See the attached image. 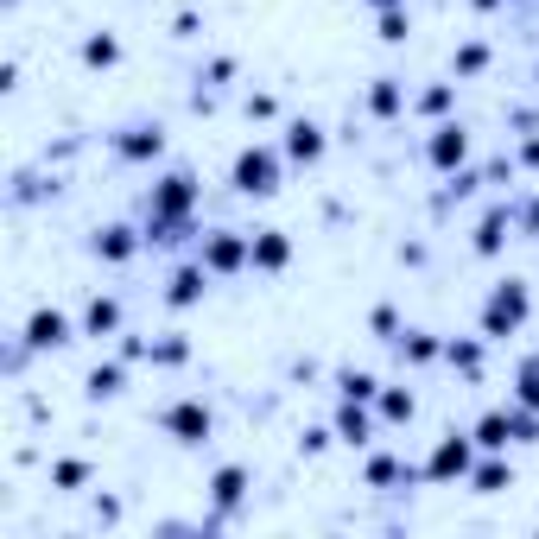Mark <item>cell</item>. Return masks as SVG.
I'll use <instances>...</instances> for the list:
<instances>
[{
	"label": "cell",
	"mask_w": 539,
	"mask_h": 539,
	"mask_svg": "<svg viewBox=\"0 0 539 539\" xmlns=\"http://www.w3.org/2000/svg\"><path fill=\"white\" fill-rule=\"evenodd\" d=\"M527 317V292H521V279H508V285H495V298H489V311H482V324H489V337H502V330H514Z\"/></svg>",
	"instance_id": "6da1fadb"
},
{
	"label": "cell",
	"mask_w": 539,
	"mask_h": 539,
	"mask_svg": "<svg viewBox=\"0 0 539 539\" xmlns=\"http://www.w3.org/2000/svg\"><path fill=\"white\" fill-rule=\"evenodd\" d=\"M235 191H248V197L279 191V165H273V152H242V159H235Z\"/></svg>",
	"instance_id": "7a4b0ae2"
},
{
	"label": "cell",
	"mask_w": 539,
	"mask_h": 539,
	"mask_svg": "<svg viewBox=\"0 0 539 539\" xmlns=\"http://www.w3.org/2000/svg\"><path fill=\"white\" fill-rule=\"evenodd\" d=\"M26 343H32V349H57V343H70V324H64V311H32V324H26Z\"/></svg>",
	"instance_id": "3957f363"
},
{
	"label": "cell",
	"mask_w": 539,
	"mask_h": 539,
	"mask_svg": "<svg viewBox=\"0 0 539 539\" xmlns=\"http://www.w3.org/2000/svg\"><path fill=\"white\" fill-rule=\"evenodd\" d=\"M165 425H171V431H178L184 444H197V438H210V412H203V406H197V400L171 406V412H165Z\"/></svg>",
	"instance_id": "277c9868"
},
{
	"label": "cell",
	"mask_w": 539,
	"mask_h": 539,
	"mask_svg": "<svg viewBox=\"0 0 539 539\" xmlns=\"http://www.w3.org/2000/svg\"><path fill=\"white\" fill-rule=\"evenodd\" d=\"M463 470H470V444L463 438H444L438 457H431V476H463Z\"/></svg>",
	"instance_id": "5b68a950"
},
{
	"label": "cell",
	"mask_w": 539,
	"mask_h": 539,
	"mask_svg": "<svg viewBox=\"0 0 539 539\" xmlns=\"http://www.w3.org/2000/svg\"><path fill=\"white\" fill-rule=\"evenodd\" d=\"M285 152H292V159H317V152H324V134H317L311 121H298L292 140H285Z\"/></svg>",
	"instance_id": "8992f818"
},
{
	"label": "cell",
	"mask_w": 539,
	"mask_h": 539,
	"mask_svg": "<svg viewBox=\"0 0 539 539\" xmlns=\"http://www.w3.org/2000/svg\"><path fill=\"white\" fill-rule=\"evenodd\" d=\"M83 324H89V330H96V337H109V330H115V324H121V305H115V298H96V305H89V311H83Z\"/></svg>",
	"instance_id": "52a82bcc"
},
{
	"label": "cell",
	"mask_w": 539,
	"mask_h": 539,
	"mask_svg": "<svg viewBox=\"0 0 539 539\" xmlns=\"http://www.w3.org/2000/svg\"><path fill=\"white\" fill-rule=\"evenodd\" d=\"M463 159V134L457 128H438V140H431V165H457Z\"/></svg>",
	"instance_id": "ba28073f"
},
{
	"label": "cell",
	"mask_w": 539,
	"mask_h": 539,
	"mask_svg": "<svg viewBox=\"0 0 539 539\" xmlns=\"http://www.w3.org/2000/svg\"><path fill=\"white\" fill-rule=\"evenodd\" d=\"M254 267H285V235H261L254 242Z\"/></svg>",
	"instance_id": "9c48e42d"
},
{
	"label": "cell",
	"mask_w": 539,
	"mask_h": 539,
	"mask_svg": "<svg viewBox=\"0 0 539 539\" xmlns=\"http://www.w3.org/2000/svg\"><path fill=\"white\" fill-rule=\"evenodd\" d=\"M121 152H128V159H146V152H159V128H134V134L121 140Z\"/></svg>",
	"instance_id": "30bf717a"
},
{
	"label": "cell",
	"mask_w": 539,
	"mask_h": 539,
	"mask_svg": "<svg viewBox=\"0 0 539 539\" xmlns=\"http://www.w3.org/2000/svg\"><path fill=\"white\" fill-rule=\"evenodd\" d=\"M115 57H121V45H115V38H109V32H102V38H89V45H83V64H115Z\"/></svg>",
	"instance_id": "8fae6325"
},
{
	"label": "cell",
	"mask_w": 539,
	"mask_h": 539,
	"mask_svg": "<svg viewBox=\"0 0 539 539\" xmlns=\"http://www.w3.org/2000/svg\"><path fill=\"white\" fill-rule=\"evenodd\" d=\"M191 203V178H165V191H159V210H184Z\"/></svg>",
	"instance_id": "7c38bea8"
},
{
	"label": "cell",
	"mask_w": 539,
	"mask_h": 539,
	"mask_svg": "<svg viewBox=\"0 0 539 539\" xmlns=\"http://www.w3.org/2000/svg\"><path fill=\"white\" fill-rule=\"evenodd\" d=\"M96 248H102L109 261H128V254H134V235H128V229H109V235H102Z\"/></svg>",
	"instance_id": "4fadbf2b"
},
{
	"label": "cell",
	"mask_w": 539,
	"mask_h": 539,
	"mask_svg": "<svg viewBox=\"0 0 539 539\" xmlns=\"http://www.w3.org/2000/svg\"><path fill=\"white\" fill-rule=\"evenodd\" d=\"M210 267L223 273V267H242V242H229V235H223V242H210Z\"/></svg>",
	"instance_id": "5bb4252c"
},
{
	"label": "cell",
	"mask_w": 539,
	"mask_h": 539,
	"mask_svg": "<svg viewBox=\"0 0 539 539\" xmlns=\"http://www.w3.org/2000/svg\"><path fill=\"white\" fill-rule=\"evenodd\" d=\"M89 394H96V400L121 394V368H96V375H89Z\"/></svg>",
	"instance_id": "9a60e30c"
},
{
	"label": "cell",
	"mask_w": 539,
	"mask_h": 539,
	"mask_svg": "<svg viewBox=\"0 0 539 539\" xmlns=\"http://www.w3.org/2000/svg\"><path fill=\"white\" fill-rule=\"evenodd\" d=\"M197 292H203V279H197V273H178V279H171V305H191Z\"/></svg>",
	"instance_id": "2e32d148"
},
{
	"label": "cell",
	"mask_w": 539,
	"mask_h": 539,
	"mask_svg": "<svg viewBox=\"0 0 539 539\" xmlns=\"http://www.w3.org/2000/svg\"><path fill=\"white\" fill-rule=\"evenodd\" d=\"M368 102H375V115H394V109H400V89H394V83H375Z\"/></svg>",
	"instance_id": "e0dca14e"
},
{
	"label": "cell",
	"mask_w": 539,
	"mask_h": 539,
	"mask_svg": "<svg viewBox=\"0 0 539 539\" xmlns=\"http://www.w3.org/2000/svg\"><path fill=\"white\" fill-rule=\"evenodd\" d=\"M482 444H508V419H502V412L482 419Z\"/></svg>",
	"instance_id": "ac0fdd59"
},
{
	"label": "cell",
	"mask_w": 539,
	"mask_h": 539,
	"mask_svg": "<svg viewBox=\"0 0 539 539\" xmlns=\"http://www.w3.org/2000/svg\"><path fill=\"white\" fill-rule=\"evenodd\" d=\"M51 476H57V482H64V489H77V482H83V476H89V470H83V463H77V457H70V463H57V470H51Z\"/></svg>",
	"instance_id": "d6986e66"
},
{
	"label": "cell",
	"mask_w": 539,
	"mask_h": 539,
	"mask_svg": "<svg viewBox=\"0 0 539 539\" xmlns=\"http://www.w3.org/2000/svg\"><path fill=\"white\" fill-rule=\"evenodd\" d=\"M216 495L235 502V495H242V470H223V476H216Z\"/></svg>",
	"instance_id": "ffe728a7"
},
{
	"label": "cell",
	"mask_w": 539,
	"mask_h": 539,
	"mask_svg": "<svg viewBox=\"0 0 539 539\" xmlns=\"http://www.w3.org/2000/svg\"><path fill=\"white\" fill-rule=\"evenodd\" d=\"M343 394H349V400H368V394H375V381H368V375H349V381H343Z\"/></svg>",
	"instance_id": "44dd1931"
},
{
	"label": "cell",
	"mask_w": 539,
	"mask_h": 539,
	"mask_svg": "<svg viewBox=\"0 0 539 539\" xmlns=\"http://www.w3.org/2000/svg\"><path fill=\"white\" fill-rule=\"evenodd\" d=\"M343 431H349V444H362V438H368V419H362V412H343Z\"/></svg>",
	"instance_id": "7402d4cb"
},
{
	"label": "cell",
	"mask_w": 539,
	"mask_h": 539,
	"mask_svg": "<svg viewBox=\"0 0 539 539\" xmlns=\"http://www.w3.org/2000/svg\"><path fill=\"white\" fill-rule=\"evenodd\" d=\"M482 57H489V51H482V45H470V51H457V70H482Z\"/></svg>",
	"instance_id": "603a6c76"
},
{
	"label": "cell",
	"mask_w": 539,
	"mask_h": 539,
	"mask_svg": "<svg viewBox=\"0 0 539 539\" xmlns=\"http://www.w3.org/2000/svg\"><path fill=\"white\" fill-rule=\"evenodd\" d=\"M476 482H482V489H502V482H508V470H502V463H482V476H476Z\"/></svg>",
	"instance_id": "cb8c5ba5"
},
{
	"label": "cell",
	"mask_w": 539,
	"mask_h": 539,
	"mask_svg": "<svg viewBox=\"0 0 539 539\" xmlns=\"http://www.w3.org/2000/svg\"><path fill=\"white\" fill-rule=\"evenodd\" d=\"M388 419H412V394H388Z\"/></svg>",
	"instance_id": "d4e9b609"
}]
</instances>
